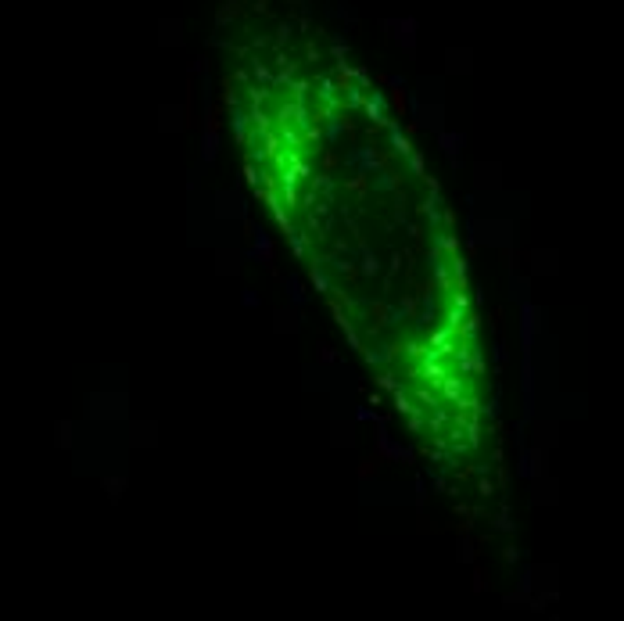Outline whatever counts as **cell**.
Listing matches in <instances>:
<instances>
[{
	"label": "cell",
	"instance_id": "obj_1",
	"mask_svg": "<svg viewBox=\"0 0 624 621\" xmlns=\"http://www.w3.org/2000/svg\"><path fill=\"white\" fill-rule=\"evenodd\" d=\"M345 166H355L359 176H373V173L381 169V154H377V147H373V144H366V147H352V151L345 154Z\"/></svg>",
	"mask_w": 624,
	"mask_h": 621
},
{
	"label": "cell",
	"instance_id": "obj_2",
	"mask_svg": "<svg viewBox=\"0 0 624 621\" xmlns=\"http://www.w3.org/2000/svg\"><path fill=\"white\" fill-rule=\"evenodd\" d=\"M362 119L377 122V126H388L391 115H388V98L381 90H366V101H362Z\"/></svg>",
	"mask_w": 624,
	"mask_h": 621
},
{
	"label": "cell",
	"instance_id": "obj_3",
	"mask_svg": "<svg viewBox=\"0 0 624 621\" xmlns=\"http://www.w3.org/2000/svg\"><path fill=\"white\" fill-rule=\"evenodd\" d=\"M230 126H233V137L237 144H247V133H252V119H247V108H230Z\"/></svg>",
	"mask_w": 624,
	"mask_h": 621
},
{
	"label": "cell",
	"instance_id": "obj_4",
	"mask_svg": "<svg viewBox=\"0 0 624 621\" xmlns=\"http://www.w3.org/2000/svg\"><path fill=\"white\" fill-rule=\"evenodd\" d=\"M388 144H391V151H395V154H409V151H413V147H409V140L402 137V130H398V122H395V119L388 122Z\"/></svg>",
	"mask_w": 624,
	"mask_h": 621
},
{
	"label": "cell",
	"instance_id": "obj_5",
	"mask_svg": "<svg viewBox=\"0 0 624 621\" xmlns=\"http://www.w3.org/2000/svg\"><path fill=\"white\" fill-rule=\"evenodd\" d=\"M312 288L323 291V295H330V291H334V284H330V276H327L323 262H312Z\"/></svg>",
	"mask_w": 624,
	"mask_h": 621
},
{
	"label": "cell",
	"instance_id": "obj_6",
	"mask_svg": "<svg viewBox=\"0 0 624 621\" xmlns=\"http://www.w3.org/2000/svg\"><path fill=\"white\" fill-rule=\"evenodd\" d=\"M252 234H255V259H262V262H269V234L262 230V227H252Z\"/></svg>",
	"mask_w": 624,
	"mask_h": 621
},
{
	"label": "cell",
	"instance_id": "obj_7",
	"mask_svg": "<svg viewBox=\"0 0 624 621\" xmlns=\"http://www.w3.org/2000/svg\"><path fill=\"white\" fill-rule=\"evenodd\" d=\"M359 266H362V273H366V276H373V273H377V269H381V262H377V255H373V252H369V248H366V244H359Z\"/></svg>",
	"mask_w": 624,
	"mask_h": 621
},
{
	"label": "cell",
	"instance_id": "obj_8",
	"mask_svg": "<svg viewBox=\"0 0 624 621\" xmlns=\"http://www.w3.org/2000/svg\"><path fill=\"white\" fill-rule=\"evenodd\" d=\"M287 241H291V252H294L298 259L308 252V237H305L301 230H294V227H291V230H287Z\"/></svg>",
	"mask_w": 624,
	"mask_h": 621
},
{
	"label": "cell",
	"instance_id": "obj_9",
	"mask_svg": "<svg viewBox=\"0 0 624 621\" xmlns=\"http://www.w3.org/2000/svg\"><path fill=\"white\" fill-rule=\"evenodd\" d=\"M369 187H373V191H381V194H388V191H395V176H388V173H373Z\"/></svg>",
	"mask_w": 624,
	"mask_h": 621
},
{
	"label": "cell",
	"instance_id": "obj_10",
	"mask_svg": "<svg viewBox=\"0 0 624 621\" xmlns=\"http://www.w3.org/2000/svg\"><path fill=\"white\" fill-rule=\"evenodd\" d=\"M362 352H366V359H369L373 366H381V363L391 359V349H388V345H373V349H362Z\"/></svg>",
	"mask_w": 624,
	"mask_h": 621
},
{
	"label": "cell",
	"instance_id": "obj_11",
	"mask_svg": "<svg viewBox=\"0 0 624 621\" xmlns=\"http://www.w3.org/2000/svg\"><path fill=\"white\" fill-rule=\"evenodd\" d=\"M312 183H316V194H323V198H334V191H337V183L330 176H312Z\"/></svg>",
	"mask_w": 624,
	"mask_h": 621
},
{
	"label": "cell",
	"instance_id": "obj_12",
	"mask_svg": "<svg viewBox=\"0 0 624 621\" xmlns=\"http://www.w3.org/2000/svg\"><path fill=\"white\" fill-rule=\"evenodd\" d=\"M287 291H291V302H294V305L305 302V291H301V281H298V276H287Z\"/></svg>",
	"mask_w": 624,
	"mask_h": 621
},
{
	"label": "cell",
	"instance_id": "obj_13",
	"mask_svg": "<svg viewBox=\"0 0 624 621\" xmlns=\"http://www.w3.org/2000/svg\"><path fill=\"white\" fill-rule=\"evenodd\" d=\"M402 316H405V305H395V309H388V320H384V323L395 327V323H402Z\"/></svg>",
	"mask_w": 624,
	"mask_h": 621
},
{
	"label": "cell",
	"instance_id": "obj_14",
	"mask_svg": "<svg viewBox=\"0 0 624 621\" xmlns=\"http://www.w3.org/2000/svg\"><path fill=\"white\" fill-rule=\"evenodd\" d=\"M215 159V133L208 130V137H205V162H212Z\"/></svg>",
	"mask_w": 624,
	"mask_h": 621
},
{
	"label": "cell",
	"instance_id": "obj_15",
	"mask_svg": "<svg viewBox=\"0 0 624 621\" xmlns=\"http://www.w3.org/2000/svg\"><path fill=\"white\" fill-rule=\"evenodd\" d=\"M405 159H409V169H413V173H423V159H420V154H413V151H409Z\"/></svg>",
	"mask_w": 624,
	"mask_h": 621
},
{
	"label": "cell",
	"instance_id": "obj_16",
	"mask_svg": "<svg viewBox=\"0 0 624 621\" xmlns=\"http://www.w3.org/2000/svg\"><path fill=\"white\" fill-rule=\"evenodd\" d=\"M330 266H334L337 273H352V262H348V259H334Z\"/></svg>",
	"mask_w": 624,
	"mask_h": 621
}]
</instances>
